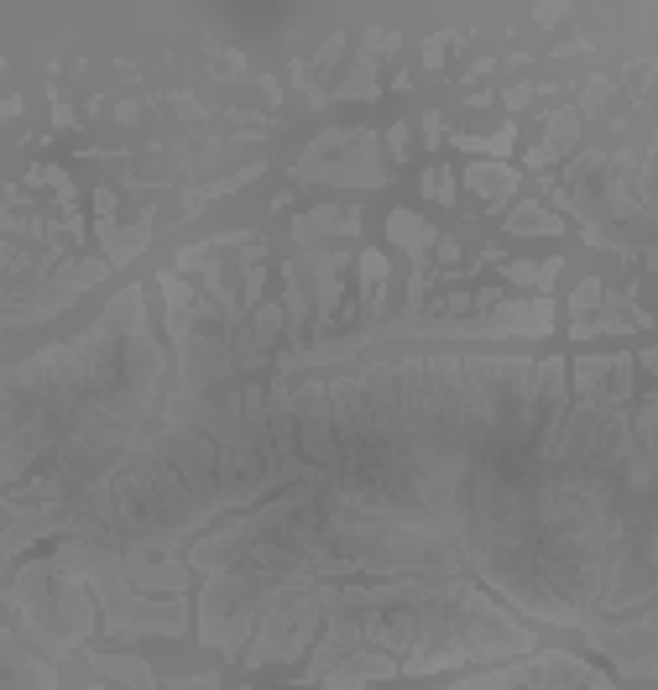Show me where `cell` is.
Here are the masks:
<instances>
[{
    "instance_id": "6da1fadb",
    "label": "cell",
    "mask_w": 658,
    "mask_h": 690,
    "mask_svg": "<svg viewBox=\"0 0 658 690\" xmlns=\"http://www.w3.org/2000/svg\"><path fill=\"white\" fill-rule=\"evenodd\" d=\"M445 690H616L607 675H596L590 665L569 659V654H533L513 669H496V675H475L460 686Z\"/></svg>"
},
{
    "instance_id": "7a4b0ae2",
    "label": "cell",
    "mask_w": 658,
    "mask_h": 690,
    "mask_svg": "<svg viewBox=\"0 0 658 690\" xmlns=\"http://www.w3.org/2000/svg\"><path fill=\"white\" fill-rule=\"evenodd\" d=\"M633 356H580L575 361V393L580 404H627L633 393Z\"/></svg>"
},
{
    "instance_id": "3957f363",
    "label": "cell",
    "mask_w": 658,
    "mask_h": 690,
    "mask_svg": "<svg viewBox=\"0 0 658 690\" xmlns=\"http://www.w3.org/2000/svg\"><path fill=\"white\" fill-rule=\"evenodd\" d=\"M146 236H152V214H141L137 225H126V231H116V225H99V241H105V262L126 267L131 257H137L141 246H146Z\"/></svg>"
},
{
    "instance_id": "277c9868",
    "label": "cell",
    "mask_w": 658,
    "mask_h": 690,
    "mask_svg": "<svg viewBox=\"0 0 658 690\" xmlns=\"http://www.w3.org/2000/svg\"><path fill=\"white\" fill-rule=\"evenodd\" d=\"M387 231H392V241H398V246H408L413 257H423V252L434 246V236H439L434 225H423L419 214H408V210H392V214H387Z\"/></svg>"
},
{
    "instance_id": "5b68a950",
    "label": "cell",
    "mask_w": 658,
    "mask_h": 690,
    "mask_svg": "<svg viewBox=\"0 0 658 690\" xmlns=\"http://www.w3.org/2000/svg\"><path fill=\"white\" fill-rule=\"evenodd\" d=\"M466 178H470V189H481V194H486V204H502V199L513 194V184H517V178L507 173V167H486V163H475V167L466 173Z\"/></svg>"
},
{
    "instance_id": "8992f818",
    "label": "cell",
    "mask_w": 658,
    "mask_h": 690,
    "mask_svg": "<svg viewBox=\"0 0 658 690\" xmlns=\"http://www.w3.org/2000/svg\"><path fill=\"white\" fill-rule=\"evenodd\" d=\"M507 231H543V236H560V220L549 210H539V204H522V210H513V220H507Z\"/></svg>"
},
{
    "instance_id": "52a82bcc",
    "label": "cell",
    "mask_w": 658,
    "mask_h": 690,
    "mask_svg": "<svg viewBox=\"0 0 658 690\" xmlns=\"http://www.w3.org/2000/svg\"><path fill=\"white\" fill-rule=\"evenodd\" d=\"M428 189H434L439 204H449V199H455V178H449L445 167H434V173H428Z\"/></svg>"
}]
</instances>
